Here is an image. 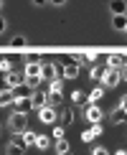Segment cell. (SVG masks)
Returning <instances> with one entry per match:
<instances>
[{
    "instance_id": "cell-36",
    "label": "cell",
    "mask_w": 127,
    "mask_h": 155,
    "mask_svg": "<svg viewBox=\"0 0 127 155\" xmlns=\"http://www.w3.org/2000/svg\"><path fill=\"white\" fill-rule=\"evenodd\" d=\"M114 155H127V150H125V147H119V150L114 153Z\"/></svg>"
},
{
    "instance_id": "cell-5",
    "label": "cell",
    "mask_w": 127,
    "mask_h": 155,
    "mask_svg": "<svg viewBox=\"0 0 127 155\" xmlns=\"http://www.w3.org/2000/svg\"><path fill=\"white\" fill-rule=\"evenodd\" d=\"M56 117H59V112H56V107H41L38 109V120L46 122V125H54Z\"/></svg>"
},
{
    "instance_id": "cell-34",
    "label": "cell",
    "mask_w": 127,
    "mask_h": 155,
    "mask_svg": "<svg viewBox=\"0 0 127 155\" xmlns=\"http://www.w3.org/2000/svg\"><path fill=\"white\" fill-rule=\"evenodd\" d=\"M5 28H8V23H5V18L0 15V33H5Z\"/></svg>"
},
{
    "instance_id": "cell-8",
    "label": "cell",
    "mask_w": 127,
    "mask_h": 155,
    "mask_svg": "<svg viewBox=\"0 0 127 155\" xmlns=\"http://www.w3.org/2000/svg\"><path fill=\"white\" fill-rule=\"evenodd\" d=\"M61 76L63 79H76V76H79V64L76 61H66L61 66Z\"/></svg>"
},
{
    "instance_id": "cell-30",
    "label": "cell",
    "mask_w": 127,
    "mask_h": 155,
    "mask_svg": "<svg viewBox=\"0 0 127 155\" xmlns=\"http://www.w3.org/2000/svg\"><path fill=\"white\" fill-rule=\"evenodd\" d=\"M25 64H41V56L38 54H28L25 56Z\"/></svg>"
},
{
    "instance_id": "cell-33",
    "label": "cell",
    "mask_w": 127,
    "mask_h": 155,
    "mask_svg": "<svg viewBox=\"0 0 127 155\" xmlns=\"http://www.w3.org/2000/svg\"><path fill=\"white\" fill-rule=\"evenodd\" d=\"M51 5H56V8H61V5H66V0H48Z\"/></svg>"
},
{
    "instance_id": "cell-15",
    "label": "cell",
    "mask_w": 127,
    "mask_h": 155,
    "mask_svg": "<svg viewBox=\"0 0 127 155\" xmlns=\"http://www.w3.org/2000/svg\"><path fill=\"white\" fill-rule=\"evenodd\" d=\"M109 10H112V15H125L127 3H125V0H112V3H109Z\"/></svg>"
},
{
    "instance_id": "cell-27",
    "label": "cell",
    "mask_w": 127,
    "mask_h": 155,
    "mask_svg": "<svg viewBox=\"0 0 127 155\" xmlns=\"http://www.w3.org/2000/svg\"><path fill=\"white\" fill-rule=\"evenodd\" d=\"M0 71H3V74L13 71V64H10V59H0Z\"/></svg>"
},
{
    "instance_id": "cell-11",
    "label": "cell",
    "mask_w": 127,
    "mask_h": 155,
    "mask_svg": "<svg viewBox=\"0 0 127 155\" xmlns=\"http://www.w3.org/2000/svg\"><path fill=\"white\" fill-rule=\"evenodd\" d=\"M99 135H102V122H99V125H92L89 130L81 132V143H92V140L99 137Z\"/></svg>"
},
{
    "instance_id": "cell-1",
    "label": "cell",
    "mask_w": 127,
    "mask_h": 155,
    "mask_svg": "<svg viewBox=\"0 0 127 155\" xmlns=\"http://www.w3.org/2000/svg\"><path fill=\"white\" fill-rule=\"evenodd\" d=\"M8 127L13 130V135L25 132V130H28V114H23V112H13L10 120H8Z\"/></svg>"
},
{
    "instance_id": "cell-13",
    "label": "cell",
    "mask_w": 127,
    "mask_h": 155,
    "mask_svg": "<svg viewBox=\"0 0 127 155\" xmlns=\"http://www.w3.org/2000/svg\"><path fill=\"white\" fill-rule=\"evenodd\" d=\"M10 92H13V97H15V99H25V97H31V94H33V89H31L28 87V84H21V87H15V89H10Z\"/></svg>"
},
{
    "instance_id": "cell-10",
    "label": "cell",
    "mask_w": 127,
    "mask_h": 155,
    "mask_svg": "<svg viewBox=\"0 0 127 155\" xmlns=\"http://www.w3.org/2000/svg\"><path fill=\"white\" fill-rule=\"evenodd\" d=\"M31 102H33V109H41V107H48V94L46 92H36L31 94Z\"/></svg>"
},
{
    "instance_id": "cell-14",
    "label": "cell",
    "mask_w": 127,
    "mask_h": 155,
    "mask_svg": "<svg viewBox=\"0 0 127 155\" xmlns=\"http://www.w3.org/2000/svg\"><path fill=\"white\" fill-rule=\"evenodd\" d=\"M13 102H15V97H13V92H10V89H8V87H5V89H0V107H10Z\"/></svg>"
},
{
    "instance_id": "cell-4",
    "label": "cell",
    "mask_w": 127,
    "mask_h": 155,
    "mask_svg": "<svg viewBox=\"0 0 127 155\" xmlns=\"http://www.w3.org/2000/svg\"><path fill=\"white\" fill-rule=\"evenodd\" d=\"M5 153H8V155H23V153H25V145H23V137H21V135H13V140L8 143Z\"/></svg>"
},
{
    "instance_id": "cell-6",
    "label": "cell",
    "mask_w": 127,
    "mask_h": 155,
    "mask_svg": "<svg viewBox=\"0 0 127 155\" xmlns=\"http://www.w3.org/2000/svg\"><path fill=\"white\" fill-rule=\"evenodd\" d=\"M84 117L92 122V125H99L104 114H102V107H99V104H89V107H86V112H84Z\"/></svg>"
},
{
    "instance_id": "cell-3",
    "label": "cell",
    "mask_w": 127,
    "mask_h": 155,
    "mask_svg": "<svg viewBox=\"0 0 127 155\" xmlns=\"http://www.w3.org/2000/svg\"><path fill=\"white\" fill-rule=\"evenodd\" d=\"M54 79H63L61 66H56V64H41V81H54Z\"/></svg>"
},
{
    "instance_id": "cell-7",
    "label": "cell",
    "mask_w": 127,
    "mask_h": 155,
    "mask_svg": "<svg viewBox=\"0 0 127 155\" xmlns=\"http://www.w3.org/2000/svg\"><path fill=\"white\" fill-rule=\"evenodd\" d=\"M23 81H25V74H21V71H8V74H5V87H8V89L21 87Z\"/></svg>"
},
{
    "instance_id": "cell-31",
    "label": "cell",
    "mask_w": 127,
    "mask_h": 155,
    "mask_svg": "<svg viewBox=\"0 0 127 155\" xmlns=\"http://www.w3.org/2000/svg\"><path fill=\"white\" fill-rule=\"evenodd\" d=\"M63 137V127L59 125V127H54V140H61Z\"/></svg>"
},
{
    "instance_id": "cell-29",
    "label": "cell",
    "mask_w": 127,
    "mask_h": 155,
    "mask_svg": "<svg viewBox=\"0 0 127 155\" xmlns=\"http://www.w3.org/2000/svg\"><path fill=\"white\" fill-rule=\"evenodd\" d=\"M71 120H74V112H71V109H63V122H61V127L71 125Z\"/></svg>"
},
{
    "instance_id": "cell-19",
    "label": "cell",
    "mask_w": 127,
    "mask_h": 155,
    "mask_svg": "<svg viewBox=\"0 0 127 155\" xmlns=\"http://www.w3.org/2000/svg\"><path fill=\"white\" fill-rule=\"evenodd\" d=\"M56 153H59V155H66V153H71V147H69V140H66V137L56 140Z\"/></svg>"
},
{
    "instance_id": "cell-26",
    "label": "cell",
    "mask_w": 127,
    "mask_h": 155,
    "mask_svg": "<svg viewBox=\"0 0 127 155\" xmlns=\"http://www.w3.org/2000/svg\"><path fill=\"white\" fill-rule=\"evenodd\" d=\"M89 74H92V79H94V81H102V76H104V69H102V66H92V71H89Z\"/></svg>"
},
{
    "instance_id": "cell-22",
    "label": "cell",
    "mask_w": 127,
    "mask_h": 155,
    "mask_svg": "<svg viewBox=\"0 0 127 155\" xmlns=\"http://www.w3.org/2000/svg\"><path fill=\"white\" fill-rule=\"evenodd\" d=\"M48 145H51V137H46V135H38V137H36V147H38V150H46Z\"/></svg>"
},
{
    "instance_id": "cell-20",
    "label": "cell",
    "mask_w": 127,
    "mask_h": 155,
    "mask_svg": "<svg viewBox=\"0 0 127 155\" xmlns=\"http://www.w3.org/2000/svg\"><path fill=\"white\" fill-rule=\"evenodd\" d=\"M21 137H23V145L31 147V145H36V137H38V135L31 132V130H25V132H21Z\"/></svg>"
},
{
    "instance_id": "cell-17",
    "label": "cell",
    "mask_w": 127,
    "mask_h": 155,
    "mask_svg": "<svg viewBox=\"0 0 127 155\" xmlns=\"http://www.w3.org/2000/svg\"><path fill=\"white\" fill-rule=\"evenodd\" d=\"M112 28H114V31H122V33H125V28H127V18H125V15H112Z\"/></svg>"
},
{
    "instance_id": "cell-37",
    "label": "cell",
    "mask_w": 127,
    "mask_h": 155,
    "mask_svg": "<svg viewBox=\"0 0 127 155\" xmlns=\"http://www.w3.org/2000/svg\"><path fill=\"white\" fill-rule=\"evenodd\" d=\"M0 10H3V0H0Z\"/></svg>"
},
{
    "instance_id": "cell-38",
    "label": "cell",
    "mask_w": 127,
    "mask_h": 155,
    "mask_svg": "<svg viewBox=\"0 0 127 155\" xmlns=\"http://www.w3.org/2000/svg\"><path fill=\"white\" fill-rule=\"evenodd\" d=\"M66 155H71V153H66Z\"/></svg>"
},
{
    "instance_id": "cell-24",
    "label": "cell",
    "mask_w": 127,
    "mask_h": 155,
    "mask_svg": "<svg viewBox=\"0 0 127 155\" xmlns=\"http://www.w3.org/2000/svg\"><path fill=\"white\" fill-rule=\"evenodd\" d=\"M25 84H28V87L36 92V89L41 87V76H25Z\"/></svg>"
},
{
    "instance_id": "cell-2",
    "label": "cell",
    "mask_w": 127,
    "mask_h": 155,
    "mask_svg": "<svg viewBox=\"0 0 127 155\" xmlns=\"http://www.w3.org/2000/svg\"><path fill=\"white\" fill-rule=\"evenodd\" d=\"M125 79V71H117V69H104V76H102V84L107 89H114L119 81Z\"/></svg>"
},
{
    "instance_id": "cell-28",
    "label": "cell",
    "mask_w": 127,
    "mask_h": 155,
    "mask_svg": "<svg viewBox=\"0 0 127 155\" xmlns=\"http://www.w3.org/2000/svg\"><path fill=\"white\" fill-rule=\"evenodd\" d=\"M10 46H13V48H23V46H25V36H15V38L10 41Z\"/></svg>"
},
{
    "instance_id": "cell-32",
    "label": "cell",
    "mask_w": 127,
    "mask_h": 155,
    "mask_svg": "<svg viewBox=\"0 0 127 155\" xmlns=\"http://www.w3.org/2000/svg\"><path fill=\"white\" fill-rule=\"evenodd\" d=\"M92 155H109V150H104V147H94Z\"/></svg>"
},
{
    "instance_id": "cell-35",
    "label": "cell",
    "mask_w": 127,
    "mask_h": 155,
    "mask_svg": "<svg viewBox=\"0 0 127 155\" xmlns=\"http://www.w3.org/2000/svg\"><path fill=\"white\" fill-rule=\"evenodd\" d=\"M31 3H33V5H46L48 0H31Z\"/></svg>"
},
{
    "instance_id": "cell-21",
    "label": "cell",
    "mask_w": 127,
    "mask_h": 155,
    "mask_svg": "<svg viewBox=\"0 0 127 155\" xmlns=\"http://www.w3.org/2000/svg\"><path fill=\"white\" fill-rule=\"evenodd\" d=\"M102 97H104V89H102V87H97V89H92V94H89L86 99L92 102V104H97V102L102 99Z\"/></svg>"
},
{
    "instance_id": "cell-23",
    "label": "cell",
    "mask_w": 127,
    "mask_h": 155,
    "mask_svg": "<svg viewBox=\"0 0 127 155\" xmlns=\"http://www.w3.org/2000/svg\"><path fill=\"white\" fill-rule=\"evenodd\" d=\"M48 92H56V94H61V92H63V84H61V79H54V81H48Z\"/></svg>"
},
{
    "instance_id": "cell-9",
    "label": "cell",
    "mask_w": 127,
    "mask_h": 155,
    "mask_svg": "<svg viewBox=\"0 0 127 155\" xmlns=\"http://www.w3.org/2000/svg\"><path fill=\"white\" fill-rule=\"evenodd\" d=\"M107 69L125 71V54H112V56H107Z\"/></svg>"
},
{
    "instance_id": "cell-12",
    "label": "cell",
    "mask_w": 127,
    "mask_h": 155,
    "mask_svg": "<svg viewBox=\"0 0 127 155\" xmlns=\"http://www.w3.org/2000/svg\"><path fill=\"white\" fill-rule=\"evenodd\" d=\"M13 104H15V112H23V114H28L31 109H33V102H31V97H25V99H15Z\"/></svg>"
},
{
    "instance_id": "cell-18",
    "label": "cell",
    "mask_w": 127,
    "mask_h": 155,
    "mask_svg": "<svg viewBox=\"0 0 127 155\" xmlns=\"http://www.w3.org/2000/svg\"><path fill=\"white\" fill-rule=\"evenodd\" d=\"M23 74L25 76H41V64H25Z\"/></svg>"
},
{
    "instance_id": "cell-16",
    "label": "cell",
    "mask_w": 127,
    "mask_h": 155,
    "mask_svg": "<svg viewBox=\"0 0 127 155\" xmlns=\"http://www.w3.org/2000/svg\"><path fill=\"white\" fill-rule=\"evenodd\" d=\"M125 117H127V114H125V107H117V109H114V112L109 114L112 125H122V122H125Z\"/></svg>"
},
{
    "instance_id": "cell-25",
    "label": "cell",
    "mask_w": 127,
    "mask_h": 155,
    "mask_svg": "<svg viewBox=\"0 0 127 155\" xmlns=\"http://www.w3.org/2000/svg\"><path fill=\"white\" fill-rule=\"evenodd\" d=\"M71 102H74V104H84V102H86V94H84V92H79V89H76V92L71 94Z\"/></svg>"
}]
</instances>
